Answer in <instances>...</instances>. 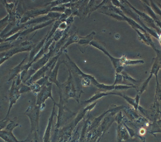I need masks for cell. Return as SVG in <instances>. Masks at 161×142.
<instances>
[{
	"mask_svg": "<svg viewBox=\"0 0 161 142\" xmlns=\"http://www.w3.org/2000/svg\"><path fill=\"white\" fill-rule=\"evenodd\" d=\"M8 119L5 118L4 120L0 121V131H1L3 128L5 127L6 125L8 122Z\"/></svg>",
	"mask_w": 161,
	"mask_h": 142,
	"instance_id": "cell-19",
	"label": "cell"
},
{
	"mask_svg": "<svg viewBox=\"0 0 161 142\" xmlns=\"http://www.w3.org/2000/svg\"><path fill=\"white\" fill-rule=\"evenodd\" d=\"M153 75L152 74H150V75L148 77V78L143 82L142 85V88H141V90H140L139 93L140 95L142 94L143 92H144V91L146 90L147 88V86H148V84H149V81L151 80V78L153 77Z\"/></svg>",
	"mask_w": 161,
	"mask_h": 142,
	"instance_id": "cell-12",
	"label": "cell"
},
{
	"mask_svg": "<svg viewBox=\"0 0 161 142\" xmlns=\"http://www.w3.org/2000/svg\"><path fill=\"white\" fill-rule=\"evenodd\" d=\"M155 51L156 52V53H157V57L155 58V60H156L157 62L158 63L161 69V52L160 50H158V49H157Z\"/></svg>",
	"mask_w": 161,
	"mask_h": 142,
	"instance_id": "cell-17",
	"label": "cell"
},
{
	"mask_svg": "<svg viewBox=\"0 0 161 142\" xmlns=\"http://www.w3.org/2000/svg\"><path fill=\"white\" fill-rule=\"evenodd\" d=\"M95 35V33L93 32L90 35L87 36L83 37H80L78 43L80 44H82V45H83V44L87 45V44H90V42L92 41L93 36Z\"/></svg>",
	"mask_w": 161,
	"mask_h": 142,
	"instance_id": "cell-8",
	"label": "cell"
},
{
	"mask_svg": "<svg viewBox=\"0 0 161 142\" xmlns=\"http://www.w3.org/2000/svg\"><path fill=\"white\" fill-rule=\"evenodd\" d=\"M123 77L122 74H115V79L113 85H115L120 84L123 81Z\"/></svg>",
	"mask_w": 161,
	"mask_h": 142,
	"instance_id": "cell-16",
	"label": "cell"
},
{
	"mask_svg": "<svg viewBox=\"0 0 161 142\" xmlns=\"http://www.w3.org/2000/svg\"><path fill=\"white\" fill-rule=\"evenodd\" d=\"M80 37H79L78 35L76 34H75L74 35L71 36L69 38V39L67 41V42L62 46V47H61V49L59 51V53L62 52L63 50L66 49V48H67L69 45H70L72 43H74V42H78L80 39Z\"/></svg>",
	"mask_w": 161,
	"mask_h": 142,
	"instance_id": "cell-7",
	"label": "cell"
},
{
	"mask_svg": "<svg viewBox=\"0 0 161 142\" xmlns=\"http://www.w3.org/2000/svg\"><path fill=\"white\" fill-rule=\"evenodd\" d=\"M124 2L125 3H126L127 5L131 9H133V10L135 11V13L139 16V17L141 18V19L143 20L145 22H146L147 24L148 25V26H150V27L155 29V31L158 34L159 36V35H161V29L157 26V25L156 24L155 22H154V20L153 19H152L149 15L147 14V13H144V12H142V11L136 9L131 4H130V3H129L128 1H125Z\"/></svg>",
	"mask_w": 161,
	"mask_h": 142,
	"instance_id": "cell-2",
	"label": "cell"
},
{
	"mask_svg": "<svg viewBox=\"0 0 161 142\" xmlns=\"http://www.w3.org/2000/svg\"><path fill=\"white\" fill-rule=\"evenodd\" d=\"M96 87L99 88L101 90H114V86L112 85H107L104 84H101V83H98L96 85Z\"/></svg>",
	"mask_w": 161,
	"mask_h": 142,
	"instance_id": "cell-15",
	"label": "cell"
},
{
	"mask_svg": "<svg viewBox=\"0 0 161 142\" xmlns=\"http://www.w3.org/2000/svg\"><path fill=\"white\" fill-rule=\"evenodd\" d=\"M159 41L161 45V40H160Z\"/></svg>",
	"mask_w": 161,
	"mask_h": 142,
	"instance_id": "cell-21",
	"label": "cell"
},
{
	"mask_svg": "<svg viewBox=\"0 0 161 142\" xmlns=\"http://www.w3.org/2000/svg\"><path fill=\"white\" fill-rule=\"evenodd\" d=\"M65 55H66V57L68 59V61L66 62L63 61L62 62H64L65 65L67 66V67L69 68V70L70 71L71 73L73 75L77 77L79 79L81 78L82 79L84 78L90 79L91 81H92V83L93 85H95L96 86L99 83L92 76L83 73L82 71L80 70L79 68L76 66V64L70 59L69 57L67 55V54L65 53Z\"/></svg>",
	"mask_w": 161,
	"mask_h": 142,
	"instance_id": "cell-1",
	"label": "cell"
},
{
	"mask_svg": "<svg viewBox=\"0 0 161 142\" xmlns=\"http://www.w3.org/2000/svg\"><path fill=\"white\" fill-rule=\"evenodd\" d=\"M0 138L6 142H22L19 141L15 138L12 130H1L0 131Z\"/></svg>",
	"mask_w": 161,
	"mask_h": 142,
	"instance_id": "cell-5",
	"label": "cell"
},
{
	"mask_svg": "<svg viewBox=\"0 0 161 142\" xmlns=\"http://www.w3.org/2000/svg\"><path fill=\"white\" fill-rule=\"evenodd\" d=\"M92 83L91 79L89 78L82 79H81V84L84 86H90Z\"/></svg>",
	"mask_w": 161,
	"mask_h": 142,
	"instance_id": "cell-18",
	"label": "cell"
},
{
	"mask_svg": "<svg viewBox=\"0 0 161 142\" xmlns=\"http://www.w3.org/2000/svg\"><path fill=\"white\" fill-rule=\"evenodd\" d=\"M145 8H146L147 10V12L148 14H149V16L151 17L154 20V22H155L156 24L157 25V26L160 28L161 30V21L160 20V19L158 18V16L157 14L154 12L153 11V9H152L150 6L148 5L147 4L145 3L144 5Z\"/></svg>",
	"mask_w": 161,
	"mask_h": 142,
	"instance_id": "cell-6",
	"label": "cell"
},
{
	"mask_svg": "<svg viewBox=\"0 0 161 142\" xmlns=\"http://www.w3.org/2000/svg\"><path fill=\"white\" fill-rule=\"evenodd\" d=\"M121 74L123 75V79L124 80H126V81H128V82H131L132 85H134V84H137V83H139V82L142 81V80H136V79H134L131 77L127 73H125L124 71L122 72Z\"/></svg>",
	"mask_w": 161,
	"mask_h": 142,
	"instance_id": "cell-9",
	"label": "cell"
},
{
	"mask_svg": "<svg viewBox=\"0 0 161 142\" xmlns=\"http://www.w3.org/2000/svg\"><path fill=\"white\" fill-rule=\"evenodd\" d=\"M144 63V61L143 60H130L126 59L125 60L124 65L126 66H134L139 64H143Z\"/></svg>",
	"mask_w": 161,
	"mask_h": 142,
	"instance_id": "cell-11",
	"label": "cell"
},
{
	"mask_svg": "<svg viewBox=\"0 0 161 142\" xmlns=\"http://www.w3.org/2000/svg\"><path fill=\"white\" fill-rule=\"evenodd\" d=\"M89 44L91 45V46H93V47L97 48L98 50L102 51L106 55L108 56L109 57L110 60H111L112 63L113 65H114V67L115 70L117 69V68H119V67H121V66H123L125 60L127 59L126 57L125 56H124L120 58H116L113 57L107 52L106 49L104 47H103L101 44H99L97 41H92L90 42Z\"/></svg>",
	"mask_w": 161,
	"mask_h": 142,
	"instance_id": "cell-3",
	"label": "cell"
},
{
	"mask_svg": "<svg viewBox=\"0 0 161 142\" xmlns=\"http://www.w3.org/2000/svg\"><path fill=\"white\" fill-rule=\"evenodd\" d=\"M61 63H62V62H60L59 60L58 61L54 68L50 71V74H49V75L48 76L49 81L51 83H55L58 88L60 87V84L58 80L57 75L58 68H59V66H60Z\"/></svg>",
	"mask_w": 161,
	"mask_h": 142,
	"instance_id": "cell-4",
	"label": "cell"
},
{
	"mask_svg": "<svg viewBox=\"0 0 161 142\" xmlns=\"http://www.w3.org/2000/svg\"><path fill=\"white\" fill-rule=\"evenodd\" d=\"M160 69V67L158 63L157 62L156 60H155V62H154L152 68H151L150 74H152L153 75H155L156 78V80H158V73Z\"/></svg>",
	"mask_w": 161,
	"mask_h": 142,
	"instance_id": "cell-10",
	"label": "cell"
},
{
	"mask_svg": "<svg viewBox=\"0 0 161 142\" xmlns=\"http://www.w3.org/2000/svg\"><path fill=\"white\" fill-rule=\"evenodd\" d=\"M130 88H136V86H131L129 85H122V84H117L114 85V90H128Z\"/></svg>",
	"mask_w": 161,
	"mask_h": 142,
	"instance_id": "cell-13",
	"label": "cell"
},
{
	"mask_svg": "<svg viewBox=\"0 0 161 142\" xmlns=\"http://www.w3.org/2000/svg\"><path fill=\"white\" fill-rule=\"evenodd\" d=\"M150 5L156 14H158L161 18V9L153 1H150Z\"/></svg>",
	"mask_w": 161,
	"mask_h": 142,
	"instance_id": "cell-14",
	"label": "cell"
},
{
	"mask_svg": "<svg viewBox=\"0 0 161 142\" xmlns=\"http://www.w3.org/2000/svg\"><path fill=\"white\" fill-rule=\"evenodd\" d=\"M157 5H158V6L161 9V4L158 3V4H157Z\"/></svg>",
	"mask_w": 161,
	"mask_h": 142,
	"instance_id": "cell-20",
	"label": "cell"
}]
</instances>
